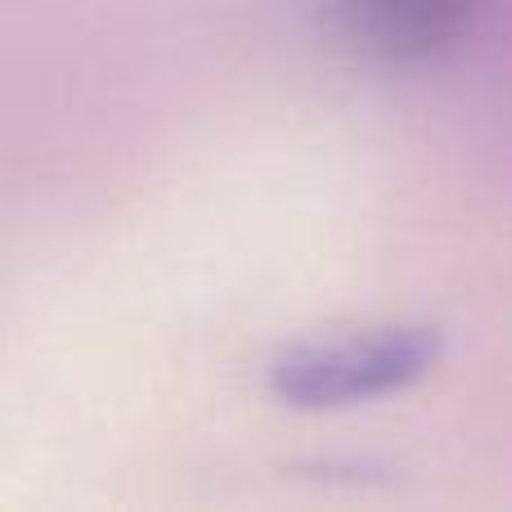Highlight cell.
I'll use <instances>...</instances> for the list:
<instances>
[{"instance_id": "1", "label": "cell", "mask_w": 512, "mask_h": 512, "mask_svg": "<svg viewBox=\"0 0 512 512\" xmlns=\"http://www.w3.org/2000/svg\"><path fill=\"white\" fill-rule=\"evenodd\" d=\"M441 364V333L427 324H382L333 342L288 346L270 364V391L292 409H346L396 396Z\"/></svg>"}, {"instance_id": "2", "label": "cell", "mask_w": 512, "mask_h": 512, "mask_svg": "<svg viewBox=\"0 0 512 512\" xmlns=\"http://www.w3.org/2000/svg\"><path fill=\"white\" fill-rule=\"evenodd\" d=\"M490 0H328L337 41L382 68H432L468 45Z\"/></svg>"}]
</instances>
